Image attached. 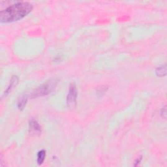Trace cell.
I'll list each match as a JSON object with an SVG mask.
<instances>
[{
	"label": "cell",
	"mask_w": 167,
	"mask_h": 167,
	"mask_svg": "<svg viewBox=\"0 0 167 167\" xmlns=\"http://www.w3.org/2000/svg\"><path fill=\"white\" fill-rule=\"evenodd\" d=\"M29 131L31 134L38 135L41 131V126L35 119H31L29 123Z\"/></svg>",
	"instance_id": "277c9868"
},
{
	"label": "cell",
	"mask_w": 167,
	"mask_h": 167,
	"mask_svg": "<svg viewBox=\"0 0 167 167\" xmlns=\"http://www.w3.org/2000/svg\"><path fill=\"white\" fill-rule=\"evenodd\" d=\"M156 75L160 77H165L166 75V66H161L156 69Z\"/></svg>",
	"instance_id": "ba28073f"
},
{
	"label": "cell",
	"mask_w": 167,
	"mask_h": 167,
	"mask_svg": "<svg viewBox=\"0 0 167 167\" xmlns=\"http://www.w3.org/2000/svg\"><path fill=\"white\" fill-rule=\"evenodd\" d=\"M19 81V78L17 76H13L11 79V82L9 83V85L8 86V88H7V90L5 91V93L3 94V97L6 96L7 95H8L9 93L13 90V88H15V87L17 86L18 83Z\"/></svg>",
	"instance_id": "5b68a950"
},
{
	"label": "cell",
	"mask_w": 167,
	"mask_h": 167,
	"mask_svg": "<svg viewBox=\"0 0 167 167\" xmlns=\"http://www.w3.org/2000/svg\"><path fill=\"white\" fill-rule=\"evenodd\" d=\"M28 101V95L22 94L21 95L18 100V108L20 110H22L26 106V103Z\"/></svg>",
	"instance_id": "8992f818"
},
{
	"label": "cell",
	"mask_w": 167,
	"mask_h": 167,
	"mask_svg": "<svg viewBox=\"0 0 167 167\" xmlns=\"http://www.w3.org/2000/svg\"><path fill=\"white\" fill-rule=\"evenodd\" d=\"M58 84L57 79H52L40 86L31 94L33 98L49 95L54 90Z\"/></svg>",
	"instance_id": "7a4b0ae2"
},
{
	"label": "cell",
	"mask_w": 167,
	"mask_h": 167,
	"mask_svg": "<svg viewBox=\"0 0 167 167\" xmlns=\"http://www.w3.org/2000/svg\"><path fill=\"white\" fill-rule=\"evenodd\" d=\"M141 161H142V157H139L138 159H137L136 160V161H135V166H138V165L140 163V162H141Z\"/></svg>",
	"instance_id": "8fae6325"
},
{
	"label": "cell",
	"mask_w": 167,
	"mask_h": 167,
	"mask_svg": "<svg viewBox=\"0 0 167 167\" xmlns=\"http://www.w3.org/2000/svg\"><path fill=\"white\" fill-rule=\"evenodd\" d=\"M77 90L75 84H71L69 87L68 95L67 96V104L71 109H75L77 105Z\"/></svg>",
	"instance_id": "3957f363"
},
{
	"label": "cell",
	"mask_w": 167,
	"mask_h": 167,
	"mask_svg": "<svg viewBox=\"0 0 167 167\" xmlns=\"http://www.w3.org/2000/svg\"><path fill=\"white\" fill-rule=\"evenodd\" d=\"M45 157H46V151L45 150H43L39 151V153H37V163L38 165H41L43 163L44 159H45Z\"/></svg>",
	"instance_id": "52a82bcc"
},
{
	"label": "cell",
	"mask_w": 167,
	"mask_h": 167,
	"mask_svg": "<svg viewBox=\"0 0 167 167\" xmlns=\"http://www.w3.org/2000/svg\"><path fill=\"white\" fill-rule=\"evenodd\" d=\"M161 116H163V117H164V118H166V106H165L164 109H161Z\"/></svg>",
	"instance_id": "9c48e42d"
},
{
	"label": "cell",
	"mask_w": 167,
	"mask_h": 167,
	"mask_svg": "<svg viewBox=\"0 0 167 167\" xmlns=\"http://www.w3.org/2000/svg\"><path fill=\"white\" fill-rule=\"evenodd\" d=\"M62 60V56H58V57H56L54 59L55 62H60Z\"/></svg>",
	"instance_id": "30bf717a"
},
{
	"label": "cell",
	"mask_w": 167,
	"mask_h": 167,
	"mask_svg": "<svg viewBox=\"0 0 167 167\" xmlns=\"http://www.w3.org/2000/svg\"><path fill=\"white\" fill-rule=\"evenodd\" d=\"M32 9V5L28 2H18L1 11L0 21L2 23L18 21L27 16Z\"/></svg>",
	"instance_id": "6da1fadb"
}]
</instances>
